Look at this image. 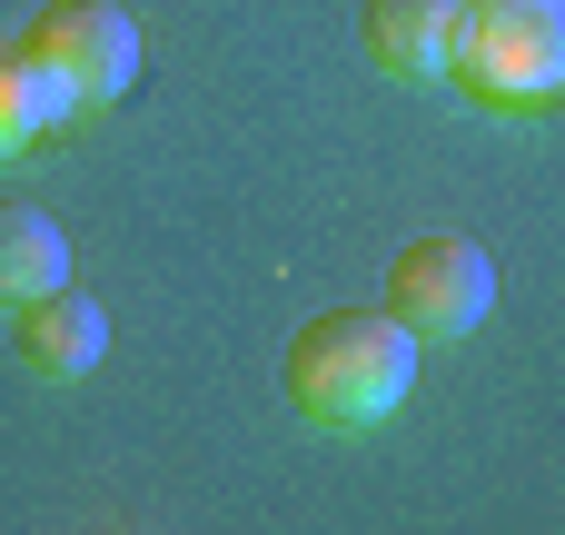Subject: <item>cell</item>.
I'll list each match as a JSON object with an SVG mask.
<instances>
[{"label":"cell","mask_w":565,"mask_h":535,"mask_svg":"<svg viewBox=\"0 0 565 535\" xmlns=\"http://www.w3.org/2000/svg\"><path fill=\"white\" fill-rule=\"evenodd\" d=\"M497 308V258L477 238H407L387 258V318L417 338V347H457L477 338Z\"/></svg>","instance_id":"cell-4"},{"label":"cell","mask_w":565,"mask_h":535,"mask_svg":"<svg viewBox=\"0 0 565 535\" xmlns=\"http://www.w3.org/2000/svg\"><path fill=\"white\" fill-rule=\"evenodd\" d=\"M10 347H20L30 377H60V387H70V377H89V367L109 357V308L60 278V288H40V298L10 308Z\"/></svg>","instance_id":"cell-5"},{"label":"cell","mask_w":565,"mask_h":535,"mask_svg":"<svg viewBox=\"0 0 565 535\" xmlns=\"http://www.w3.org/2000/svg\"><path fill=\"white\" fill-rule=\"evenodd\" d=\"M40 139V119H30V89H20V60L0 50V159H20Z\"/></svg>","instance_id":"cell-8"},{"label":"cell","mask_w":565,"mask_h":535,"mask_svg":"<svg viewBox=\"0 0 565 535\" xmlns=\"http://www.w3.org/2000/svg\"><path fill=\"white\" fill-rule=\"evenodd\" d=\"M60 278H70V238H60V218L30 208V199H0V318H10L20 298L60 288Z\"/></svg>","instance_id":"cell-7"},{"label":"cell","mask_w":565,"mask_h":535,"mask_svg":"<svg viewBox=\"0 0 565 535\" xmlns=\"http://www.w3.org/2000/svg\"><path fill=\"white\" fill-rule=\"evenodd\" d=\"M447 79L487 109L565 99V0H457Z\"/></svg>","instance_id":"cell-3"},{"label":"cell","mask_w":565,"mask_h":535,"mask_svg":"<svg viewBox=\"0 0 565 535\" xmlns=\"http://www.w3.org/2000/svg\"><path fill=\"white\" fill-rule=\"evenodd\" d=\"M10 60H20V89H30V119L60 129V119H89V109L129 99V79H139V20L109 10V0H60V10H40L10 40Z\"/></svg>","instance_id":"cell-2"},{"label":"cell","mask_w":565,"mask_h":535,"mask_svg":"<svg viewBox=\"0 0 565 535\" xmlns=\"http://www.w3.org/2000/svg\"><path fill=\"white\" fill-rule=\"evenodd\" d=\"M457 40V0H367V60L387 79H437Z\"/></svg>","instance_id":"cell-6"},{"label":"cell","mask_w":565,"mask_h":535,"mask_svg":"<svg viewBox=\"0 0 565 535\" xmlns=\"http://www.w3.org/2000/svg\"><path fill=\"white\" fill-rule=\"evenodd\" d=\"M407 387H417V338L387 308H328L288 338V407L308 427L367 437L407 407Z\"/></svg>","instance_id":"cell-1"}]
</instances>
